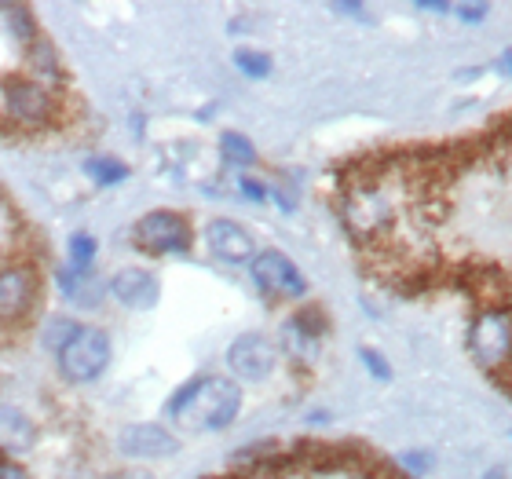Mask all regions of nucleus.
Wrapping results in <instances>:
<instances>
[{
  "mask_svg": "<svg viewBox=\"0 0 512 479\" xmlns=\"http://www.w3.org/2000/svg\"><path fill=\"white\" fill-rule=\"evenodd\" d=\"M275 359H278L275 344L267 341L264 333H242L227 348V366L242 381H264V377H271Z\"/></svg>",
  "mask_w": 512,
  "mask_h": 479,
  "instance_id": "0eeeda50",
  "label": "nucleus"
},
{
  "mask_svg": "<svg viewBox=\"0 0 512 479\" xmlns=\"http://www.w3.org/2000/svg\"><path fill=\"white\" fill-rule=\"evenodd\" d=\"M136 245L147 253H187L191 249V227L180 213L169 209H154L136 224Z\"/></svg>",
  "mask_w": 512,
  "mask_h": 479,
  "instance_id": "39448f33",
  "label": "nucleus"
},
{
  "mask_svg": "<svg viewBox=\"0 0 512 479\" xmlns=\"http://www.w3.org/2000/svg\"><path fill=\"white\" fill-rule=\"evenodd\" d=\"M498 66H502L505 74H512V52H505V55H502V63H498Z\"/></svg>",
  "mask_w": 512,
  "mask_h": 479,
  "instance_id": "393cba45",
  "label": "nucleus"
},
{
  "mask_svg": "<svg viewBox=\"0 0 512 479\" xmlns=\"http://www.w3.org/2000/svg\"><path fill=\"white\" fill-rule=\"evenodd\" d=\"M238 187H242V191L249 194V198H253V202H264V187H260V183H253V180H246V176H242V183H238Z\"/></svg>",
  "mask_w": 512,
  "mask_h": 479,
  "instance_id": "5701e85b",
  "label": "nucleus"
},
{
  "mask_svg": "<svg viewBox=\"0 0 512 479\" xmlns=\"http://www.w3.org/2000/svg\"><path fill=\"white\" fill-rule=\"evenodd\" d=\"M205 245L224 264H253L256 256L253 235L242 224H235V220H213V224L205 227Z\"/></svg>",
  "mask_w": 512,
  "mask_h": 479,
  "instance_id": "6e6552de",
  "label": "nucleus"
},
{
  "mask_svg": "<svg viewBox=\"0 0 512 479\" xmlns=\"http://www.w3.org/2000/svg\"><path fill=\"white\" fill-rule=\"evenodd\" d=\"M103 479H154L147 469H121V472H110V476H103Z\"/></svg>",
  "mask_w": 512,
  "mask_h": 479,
  "instance_id": "b1692460",
  "label": "nucleus"
},
{
  "mask_svg": "<svg viewBox=\"0 0 512 479\" xmlns=\"http://www.w3.org/2000/svg\"><path fill=\"white\" fill-rule=\"evenodd\" d=\"M458 19H465L469 26H476V22H483L487 15H491V4H458V8H450Z\"/></svg>",
  "mask_w": 512,
  "mask_h": 479,
  "instance_id": "aec40b11",
  "label": "nucleus"
},
{
  "mask_svg": "<svg viewBox=\"0 0 512 479\" xmlns=\"http://www.w3.org/2000/svg\"><path fill=\"white\" fill-rule=\"evenodd\" d=\"M176 447H180L176 436L161 425H128L121 428L118 436V450L125 458H136V461L169 458V454H176Z\"/></svg>",
  "mask_w": 512,
  "mask_h": 479,
  "instance_id": "1a4fd4ad",
  "label": "nucleus"
},
{
  "mask_svg": "<svg viewBox=\"0 0 512 479\" xmlns=\"http://www.w3.org/2000/svg\"><path fill=\"white\" fill-rule=\"evenodd\" d=\"M220 154H224L227 165H238V169H249L256 161V147L242 132H224L220 136Z\"/></svg>",
  "mask_w": 512,
  "mask_h": 479,
  "instance_id": "2eb2a0df",
  "label": "nucleus"
},
{
  "mask_svg": "<svg viewBox=\"0 0 512 479\" xmlns=\"http://www.w3.org/2000/svg\"><path fill=\"white\" fill-rule=\"evenodd\" d=\"M37 439V428L22 410L15 406H0V450L4 454H26Z\"/></svg>",
  "mask_w": 512,
  "mask_h": 479,
  "instance_id": "ddd939ff",
  "label": "nucleus"
},
{
  "mask_svg": "<svg viewBox=\"0 0 512 479\" xmlns=\"http://www.w3.org/2000/svg\"><path fill=\"white\" fill-rule=\"evenodd\" d=\"M469 352L487 373L505 370L512 362V311L483 308L469 326Z\"/></svg>",
  "mask_w": 512,
  "mask_h": 479,
  "instance_id": "f03ea898",
  "label": "nucleus"
},
{
  "mask_svg": "<svg viewBox=\"0 0 512 479\" xmlns=\"http://www.w3.org/2000/svg\"><path fill=\"white\" fill-rule=\"evenodd\" d=\"M235 66H238V70H242L246 77L260 81V77L271 74V55L253 52V48H242V52H235Z\"/></svg>",
  "mask_w": 512,
  "mask_h": 479,
  "instance_id": "dca6fc26",
  "label": "nucleus"
},
{
  "mask_svg": "<svg viewBox=\"0 0 512 479\" xmlns=\"http://www.w3.org/2000/svg\"><path fill=\"white\" fill-rule=\"evenodd\" d=\"M399 461H403L410 472H417V476H425L428 472V454H403Z\"/></svg>",
  "mask_w": 512,
  "mask_h": 479,
  "instance_id": "412c9836",
  "label": "nucleus"
},
{
  "mask_svg": "<svg viewBox=\"0 0 512 479\" xmlns=\"http://www.w3.org/2000/svg\"><path fill=\"white\" fill-rule=\"evenodd\" d=\"M110 293H114V300L125 304V308L147 311L158 304L161 282H158V275H150L143 267H125V271H118V275L110 278Z\"/></svg>",
  "mask_w": 512,
  "mask_h": 479,
  "instance_id": "9d476101",
  "label": "nucleus"
},
{
  "mask_svg": "<svg viewBox=\"0 0 512 479\" xmlns=\"http://www.w3.org/2000/svg\"><path fill=\"white\" fill-rule=\"evenodd\" d=\"M92 260H96V238L85 235V231L70 238V264H74V271H88Z\"/></svg>",
  "mask_w": 512,
  "mask_h": 479,
  "instance_id": "a211bd4d",
  "label": "nucleus"
},
{
  "mask_svg": "<svg viewBox=\"0 0 512 479\" xmlns=\"http://www.w3.org/2000/svg\"><path fill=\"white\" fill-rule=\"evenodd\" d=\"M344 224L352 227L355 235H377V231H384V227L392 224V202L384 198L381 187L359 183L344 198Z\"/></svg>",
  "mask_w": 512,
  "mask_h": 479,
  "instance_id": "423d86ee",
  "label": "nucleus"
},
{
  "mask_svg": "<svg viewBox=\"0 0 512 479\" xmlns=\"http://www.w3.org/2000/svg\"><path fill=\"white\" fill-rule=\"evenodd\" d=\"M33 289H37V278H33L30 267L0 271V322L19 319L22 311L33 304Z\"/></svg>",
  "mask_w": 512,
  "mask_h": 479,
  "instance_id": "f8f14e48",
  "label": "nucleus"
},
{
  "mask_svg": "<svg viewBox=\"0 0 512 479\" xmlns=\"http://www.w3.org/2000/svg\"><path fill=\"white\" fill-rule=\"evenodd\" d=\"M359 359H363V366L374 373L377 381H388V377H392V366H388V362H384L374 348H359Z\"/></svg>",
  "mask_w": 512,
  "mask_h": 479,
  "instance_id": "6ab92c4d",
  "label": "nucleus"
},
{
  "mask_svg": "<svg viewBox=\"0 0 512 479\" xmlns=\"http://www.w3.org/2000/svg\"><path fill=\"white\" fill-rule=\"evenodd\" d=\"M483 479H505V469H502V465H498V469H491Z\"/></svg>",
  "mask_w": 512,
  "mask_h": 479,
  "instance_id": "a878e982",
  "label": "nucleus"
},
{
  "mask_svg": "<svg viewBox=\"0 0 512 479\" xmlns=\"http://www.w3.org/2000/svg\"><path fill=\"white\" fill-rule=\"evenodd\" d=\"M165 410L183 432H220L242 410V388L231 377H194L172 395Z\"/></svg>",
  "mask_w": 512,
  "mask_h": 479,
  "instance_id": "f257e3e1",
  "label": "nucleus"
},
{
  "mask_svg": "<svg viewBox=\"0 0 512 479\" xmlns=\"http://www.w3.org/2000/svg\"><path fill=\"white\" fill-rule=\"evenodd\" d=\"M110 362V337L96 326H77V333L59 348V370L66 381H96Z\"/></svg>",
  "mask_w": 512,
  "mask_h": 479,
  "instance_id": "7ed1b4c3",
  "label": "nucleus"
},
{
  "mask_svg": "<svg viewBox=\"0 0 512 479\" xmlns=\"http://www.w3.org/2000/svg\"><path fill=\"white\" fill-rule=\"evenodd\" d=\"M0 479H30V476H26V469H22V465H15V461H8V458H0Z\"/></svg>",
  "mask_w": 512,
  "mask_h": 479,
  "instance_id": "4be33fe9",
  "label": "nucleus"
},
{
  "mask_svg": "<svg viewBox=\"0 0 512 479\" xmlns=\"http://www.w3.org/2000/svg\"><path fill=\"white\" fill-rule=\"evenodd\" d=\"M249 271H253L256 286L275 300H300L304 293H308V278L300 275V267L293 264L286 253H278V249L256 253Z\"/></svg>",
  "mask_w": 512,
  "mask_h": 479,
  "instance_id": "20e7f679",
  "label": "nucleus"
},
{
  "mask_svg": "<svg viewBox=\"0 0 512 479\" xmlns=\"http://www.w3.org/2000/svg\"><path fill=\"white\" fill-rule=\"evenodd\" d=\"M59 286H63V297L70 304H81V308H96L99 300H103V289H99V282L88 271H63Z\"/></svg>",
  "mask_w": 512,
  "mask_h": 479,
  "instance_id": "4468645a",
  "label": "nucleus"
},
{
  "mask_svg": "<svg viewBox=\"0 0 512 479\" xmlns=\"http://www.w3.org/2000/svg\"><path fill=\"white\" fill-rule=\"evenodd\" d=\"M0 96H4V110H8L15 121L37 125V121H44L52 114V96H48L44 85H37V81H8Z\"/></svg>",
  "mask_w": 512,
  "mask_h": 479,
  "instance_id": "9b49d317",
  "label": "nucleus"
},
{
  "mask_svg": "<svg viewBox=\"0 0 512 479\" xmlns=\"http://www.w3.org/2000/svg\"><path fill=\"white\" fill-rule=\"evenodd\" d=\"M85 169L92 172V180H96V183H121L128 176L125 165H121V161H114V158H88Z\"/></svg>",
  "mask_w": 512,
  "mask_h": 479,
  "instance_id": "f3484780",
  "label": "nucleus"
}]
</instances>
